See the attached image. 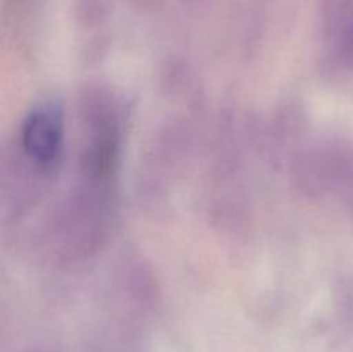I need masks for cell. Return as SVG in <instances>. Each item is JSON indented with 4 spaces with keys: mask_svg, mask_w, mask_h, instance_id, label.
I'll list each match as a JSON object with an SVG mask.
<instances>
[{
    "mask_svg": "<svg viewBox=\"0 0 353 352\" xmlns=\"http://www.w3.org/2000/svg\"><path fill=\"white\" fill-rule=\"evenodd\" d=\"M62 144V113L55 106H45L26 117L21 131V148L38 166L55 161Z\"/></svg>",
    "mask_w": 353,
    "mask_h": 352,
    "instance_id": "6da1fadb",
    "label": "cell"
},
{
    "mask_svg": "<svg viewBox=\"0 0 353 352\" xmlns=\"http://www.w3.org/2000/svg\"><path fill=\"white\" fill-rule=\"evenodd\" d=\"M105 14V2L103 0H79L78 16L85 23L93 24L100 21Z\"/></svg>",
    "mask_w": 353,
    "mask_h": 352,
    "instance_id": "3957f363",
    "label": "cell"
},
{
    "mask_svg": "<svg viewBox=\"0 0 353 352\" xmlns=\"http://www.w3.org/2000/svg\"><path fill=\"white\" fill-rule=\"evenodd\" d=\"M78 110L92 133L119 130V104L107 86L90 85L79 95Z\"/></svg>",
    "mask_w": 353,
    "mask_h": 352,
    "instance_id": "7a4b0ae2",
    "label": "cell"
}]
</instances>
